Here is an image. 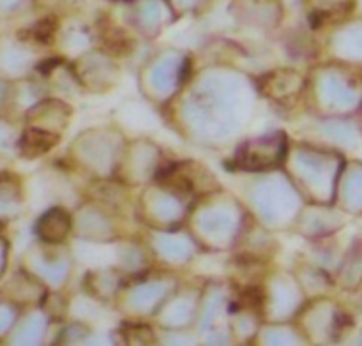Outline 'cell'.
<instances>
[{
	"label": "cell",
	"instance_id": "6da1fadb",
	"mask_svg": "<svg viewBox=\"0 0 362 346\" xmlns=\"http://www.w3.org/2000/svg\"><path fill=\"white\" fill-rule=\"evenodd\" d=\"M283 155V138H269L250 143V150H243L244 166L251 169L269 168Z\"/></svg>",
	"mask_w": 362,
	"mask_h": 346
},
{
	"label": "cell",
	"instance_id": "7a4b0ae2",
	"mask_svg": "<svg viewBox=\"0 0 362 346\" xmlns=\"http://www.w3.org/2000/svg\"><path fill=\"white\" fill-rule=\"evenodd\" d=\"M57 141H59L57 134L46 133V131L39 129L25 131L23 138H21L20 141L21 154L27 155V157H35V155H41L45 154V152H48Z\"/></svg>",
	"mask_w": 362,
	"mask_h": 346
},
{
	"label": "cell",
	"instance_id": "3957f363",
	"mask_svg": "<svg viewBox=\"0 0 362 346\" xmlns=\"http://www.w3.org/2000/svg\"><path fill=\"white\" fill-rule=\"evenodd\" d=\"M55 30H57V21L55 20H42V21H39L37 25H35L34 35H35V39H37V41L48 42V41H52Z\"/></svg>",
	"mask_w": 362,
	"mask_h": 346
}]
</instances>
